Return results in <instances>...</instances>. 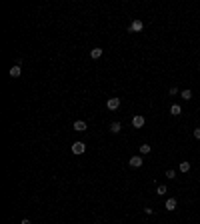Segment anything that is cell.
<instances>
[{"mask_svg":"<svg viewBox=\"0 0 200 224\" xmlns=\"http://www.w3.org/2000/svg\"><path fill=\"white\" fill-rule=\"evenodd\" d=\"M106 106H108V110H116V108L120 106V98H118V96H112V98H108Z\"/></svg>","mask_w":200,"mask_h":224,"instance_id":"cell-1","label":"cell"},{"mask_svg":"<svg viewBox=\"0 0 200 224\" xmlns=\"http://www.w3.org/2000/svg\"><path fill=\"white\" fill-rule=\"evenodd\" d=\"M84 150H86V144H84V142H74V144H72V152H74V154H82Z\"/></svg>","mask_w":200,"mask_h":224,"instance_id":"cell-2","label":"cell"},{"mask_svg":"<svg viewBox=\"0 0 200 224\" xmlns=\"http://www.w3.org/2000/svg\"><path fill=\"white\" fill-rule=\"evenodd\" d=\"M144 122H146V120H144V116H140V114H136V116L132 118V126H134V128H142Z\"/></svg>","mask_w":200,"mask_h":224,"instance_id":"cell-3","label":"cell"},{"mask_svg":"<svg viewBox=\"0 0 200 224\" xmlns=\"http://www.w3.org/2000/svg\"><path fill=\"white\" fill-rule=\"evenodd\" d=\"M128 162H130V166H134V168H140V166H142V162H144V160L140 158V156H132V158H130Z\"/></svg>","mask_w":200,"mask_h":224,"instance_id":"cell-4","label":"cell"},{"mask_svg":"<svg viewBox=\"0 0 200 224\" xmlns=\"http://www.w3.org/2000/svg\"><path fill=\"white\" fill-rule=\"evenodd\" d=\"M142 28H144V24L140 22V20H134V22L130 24V32H140Z\"/></svg>","mask_w":200,"mask_h":224,"instance_id":"cell-5","label":"cell"},{"mask_svg":"<svg viewBox=\"0 0 200 224\" xmlns=\"http://www.w3.org/2000/svg\"><path fill=\"white\" fill-rule=\"evenodd\" d=\"M74 130L76 132H84V130H86V122L84 120H76L74 122Z\"/></svg>","mask_w":200,"mask_h":224,"instance_id":"cell-6","label":"cell"},{"mask_svg":"<svg viewBox=\"0 0 200 224\" xmlns=\"http://www.w3.org/2000/svg\"><path fill=\"white\" fill-rule=\"evenodd\" d=\"M20 74H22V70H20V66H18V64H14V66L10 68V76H12V78H18Z\"/></svg>","mask_w":200,"mask_h":224,"instance_id":"cell-7","label":"cell"},{"mask_svg":"<svg viewBox=\"0 0 200 224\" xmlns=\"http://www.w3.org/2000/svg\"><path fill=\"white\" fill-rule=\"evenodd\" d=\"M120 130H122V124H120V122H112V124H110V132H112V134H118Z\"/></svg>","mask_w":200,"mask_h":224,"instance_id":"cell-8","label":"cell"},{"mask_svg":"<svg viewBox=\"0 0 200 224\" xmlns=\"http://www.w3.org/2000/svg\"><path fill=\"white\" fill-rule=\"evenodd\" d=\"M166 210H170V212L176 210V198H168L166 200Z\"/></svg>","mask_w":200,"mask_h":224,"instance_id":"cell-9","label":"cell"},{"mask_svg":"<svg viewBox=\"0 0 200 224\" xmlns=\"http://www.w3.org/2000/svg\"><path fill=\"white\" fill-rule=\"evenodd\" d=\"M90 56L94 58V60H98V58L102 56V48H92L90 50Z\"/></svg>","mask_w":200,"mask_h":224,"instance_id":"cell-10","label":"cell"},{"mask_svg":"<svg viewBox=\"0 0 200 224\" xmlns=\"http://www.w3.org/2000/svg\"><path fill=\"white\" fill-rule=\"evenodd\" d=\"M170 112H172V116H178V114L182 112L180 104H172V106H170Z\"/></svg>","mask_w":200,"mask_h":224,"instance_id":"cell-11","label":"cell"},{"mask_svg":"<svg viewBox=\"0 0 200 224\" xmlns=\"http://www.w3.org/2000/svg\"><path fill=\"white\" fill-rule=\"evenodd\" d=\"M150 144H140V154H150Z\"/></svg>","mask_w":200,"mask_h":224,"instance_id":"cell-12","label":"cell"},{"mask_svg":"<svg viewBox=\"0 0 200 224\" xmlns=\"http://www.w3.org/2000/svg\"><path fill=\"white\" fill-rule=\"evenodd\" d=\"M166 192H168V190H166V186H164V184H160V186L156 188V194H158V196H164Z\"/></svg>","mask_w":200,"mask_h":224,"instance_id":"cell-13","label":"cell"},{"mask_svg":"<svg viewBox=\"0 0 200 224\" xmlns=\"http://www.w3.org/2000/svg\"><path fill=\"white\" fill-rule=\"evenodd\" d=\"M188 170H190V162H186V160L180 162V172H188Z\"/></svg>","mask_w":200,"mask_h":224,"instance_id":"cell-14","label":"cell"},{"mask_svg":"<svg viewBox=\"0 0 200 224\" xmlns=\"http://www.w3.org/2000/svg\"><path fill=\"white\" fill-rule=\"evenodd\" d=\"M180 96H182L184 100H190V98H192V92H190V90H182V92H180Z\"/></svg>","mask_w":200,"mask_h":224,"instance_id":"cell-15","label":"cell"},{"mask_svg":"<svg viewBox=\"0 0 200 224\" xmlns=\"http://www.w3.org/2000/svg\"><path fill=\"white\" fill-rule=\"evenodd\" d=\"M174 176H176V172H174V170H166V178H170V180H172Z\"/></svg>","mask_w":200,"mask_h":224,"instance_id":"cell-16","label":"cell"},{"mask_svg":"<svg viewBox=\"0 0 200 224\" xmlns=\"http://www.w3.org/2000/svg\"><path fill=\"white\" fill-rule=\"evenodd\" d=\"M176 94H178V88L172 86V88H170V96H176Z\"/></svg>","mask_w":200,"mask_h":224,"instance_id":"cell-17","label":"cell"},{"mask_svg":"<svg viewBox=\"0 0 200 224\" xmlns=\"http://www.w3.org/2000/svg\"><path fill=\"white\" fill-rule=\"evenodd\" d=\"M194 138H198V140H200V128H194Z\"/></svg>","mask_w":200,"mask_h":224,"instance_id":"cell-18","label":"cell"},{"mask_svg":"<svg viewBox=\"0 0 200 224\" xmlns=\"http://www.w3.org/2000/svg\"><path fill=\"white\" fill-rule=\"evenodd\" d=\"M20 224H30V220H28V218H24V220L20 222Z\"/></svg>","mask_w":200,"mask_h":224,"instance_id":"cell-19","label":"cell"}]
</instances>
